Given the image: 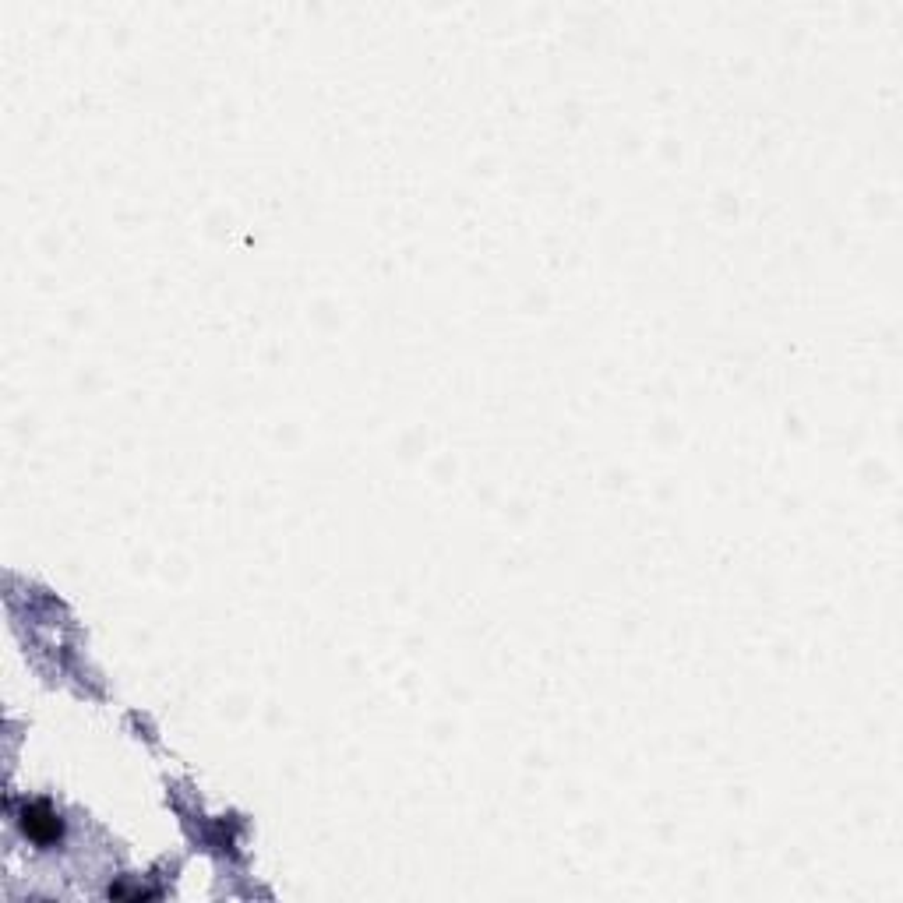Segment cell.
I'll return each instance as SVG.
<instances>
[{"label":"cell","mask_w":903,"mask_h":903,"mask_svg":"<svg viewBox=\"0 0 903 903\" xmlns=\"http://www.w3.org/2000/svg\"><path fill=\"white\" fill-rule=\"evenodd\" d=\"M22 829L29 840H36V844H53L60 836V819L43 805V801H32V805H25V812H22Z\"/></svg>","instance_id":"cell-1"}]
</instances>
